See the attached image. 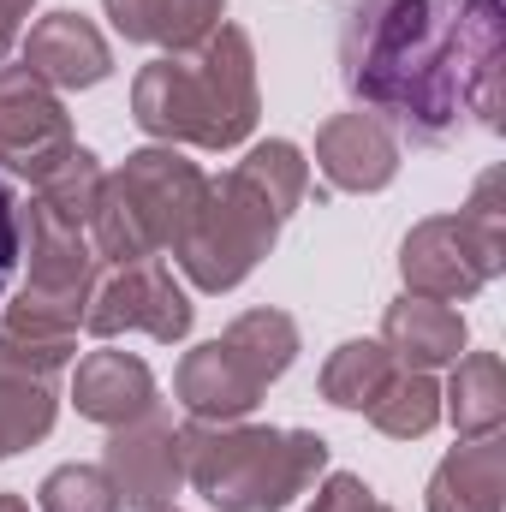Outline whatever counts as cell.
<instances>
[{
	"label": "cell",
	"mask_w": 506,
	"mask_h": 512,
	"mask_svg": "<svg viewBox=\"0 0 506 512\" xmlns=\"http://www.w3.org/2000/svg\"><path fill=\"white\" fill-rule=\"evenodd\" d=\"M316 167H322V179L334 191H358V197L364 191H387L393 173H399V137L364 108L334 114L316 131Z\"/></svg>",
	"instance_id": "cell-12"
},
{
	"label": "cell",
	"mask_w": 506,
	"mask_h": 512,
	"mask_svg": "<svg viewBox=\"0 0 506 512\" xmlns=\"http://www.w3.org/2000/svg\"><path fill=\"white\" fill-rule=\"evenodd\" d=\"M298 358V322L286 310H245L221 340H203L179 358L173 399L197 423H239L262 405L268 382H280Z\"/></svg>",
	"instance_id": "cell-6"
},
{
	"label": "cell",
	"mask_w": 506,
	"mask_h": 512,
	"mask_svg": "<svg viewBox=\"0 0 506 512\" xmlns=\"http://www.w3.org/2000/svg\"><path fill=\"white\" fill-rule=\"evenodd\" d=\"M0 512H30V507H24V495H0Z\"/></svg>",
	"instance_id": "cell-26"
},
{
	"label": "cell",
	"mask_w": 506,
	"mask_h": 512,
	"mask_svg": "<svg viewBox=\"0 0 506 512\" xmlns=\"http://www.w3.org/2000/svg\"><path fill=\"white\" fill-rule=\"evenodd\" d=\"M24 66L48 90H96L114 72V54H108V36L84 12H48L24 36Z\"/></svg>",
	"instance_id": "cell-13"
},
{
	"label": "cell",
	"mask_w": 506,
	"mask_h": 512,
	"mask_svg": "<svg viewBox=\"0 0 506 512\" xmlns=\"http://www.w3.org/2000/svg\"><path fill=\"white\" fill-rule=\"evenodd\" d=\"M18 256L30 262L24 292L60 304L72 316L90 310V292L102 280V256L90 245V227L84 221H66V215H54L48 203L30 197V209H18Z\"/></svg>",
	"instance_id": "cell-9"
},
{
	"label": "cell",
	"mask_w": 506,
	"mask_h": 512,
	"mask_svg": "<svg viewBox=\"0 0 506 512\" xmlns=\"http://www.w3.org/2000/svg\"><path fill=\"white\" fill-rule=\"evenodd\" d=\"M203 185H209L203 167L185 161L173 143L137 149V155H126V167L102 173V191L90 209V245L102 256V268L167 256L179 245V233L191 227Z\"/></svg>",
	"instance_id": "cell-5"
},
{
	"label": "cell",
	"mask_w": 506,
	"mask_h": 512,
	"mask_svg": "<svg viewBox=\"0 0 506 512\" xmlns=\"http://www.w3.org/2000/svg\"><path fill=\"white\" fill-rule=\"evenodd\" d=\"M185 483L221 512H280L292 507L322 471L328 441L310 429H268V423H185L179 429Z\"/></svg>",
	"instance_id": "cell-4"
},
{
	"label": "cell",
	"mask_w": 506,
	"mask_h": 512,
	"mask_svg": "<svg viewBox=\"0 0 506 512\" xmlns=\"http://www.w3.org/2000/svg\"><path fill=\"white\" fill-rule=\"evenodd\" d=\"M304 191H310V161L286 137L256 143L233 173L209 179L191 227L173 245L191 286L197 292H233L239 280H251L256 262L274 251L280 227L292 221V209L304 203Z\"/></svg>",
	"instance_id": "cell-2"
},
{
	"label": "cell",
	"mask_w": 506,
	"mask_h": 512,
	"mask_svg": "<svg viewBox=\"0 0 506 512\" xmlns=\"http://www.w3.org/2000/svg\"><path fill=\"white\" fill-rule=\"evenodd\" d=\"M501 0H346L340 84L399 143L447 149L501 131Z\"/></svg>",
	"instance_id": "cell-1"
},
{
	"label": "cell",
	"mask_w": 506,
	"mask_h": 512,
	"mask_svg": "<svg viewBox=\"0 0 506 512\" xmlns=\"http://www.w3.org/2000/svg\"><path fill=\"white\" fill-rule=\"evenodd\" d=\"M506 495V441L477 435L453 447L429 477V512H501Z\"/></svg>",
	"instance_id": "cell-16"
},
{
	"label": "cell",
	"mask_w": 506,
	"mask_h": 512,
	"mask_svg": "<svg viewBox=\"0 0 506 512\" xmlns=\"http://www.w3.org/2000/svg\"><path fill=\"white\" fill-rule=\"evenodd\" d=\"M441 411L453 417V429L465 441L477 435H501L506 423V370L495 352H459L453 358V382L441 393Z\"/></svg>",
	"instance_id": "cell-18"
},
{
	"label": "cell",
	"mask_w": 506,
	"mask_h": 512,
	"mask_svg": "<svg viewBox=\"0 0 506 512\" xmlns=\"http://www.w3.org/2000/svg\"><path fill=\"white\" fill-rule=\"evenodd\" d=\"M381 346L393 352L399 370H441L465 352V316L459 304H435V298H399L381 316Z\"/></svg>",
	"instance_id": "cell-15"
},
{
	"label": "cell",
	"mask_w": 506,
	"mask_h": 512,
	"mask_svg": "<svg viewBox=\"0 0 506 512\" xmlns=\"http://www.w3.org/2000/svg\"><path fill=\"white\" fill-rule=\"evenodd\" d=\"M310 512H393V507L381 501V495L370 489V483H364V477H352V471H334V477L316 489Z\"/></svg>",
	"instance_id": "cell-23"
},
{
	"label": "cell",
	"mask_w": 506,
	"mask_h": 512,
	"mask_svg": "<svg viewBox=\"0 0 506 512\" xmlns=\"http://www.w3.org/2000/svg\"><path fill=\"white\" fill-rule=\"evenodd\" d=\"M506 268V173L489 167L459 215H429L405 233L399 274L411 298L465 304Z\"/></svg>",
	"instance_id": "cell-7"
},
{
	"label": "cell",
	"mask_w": 506,
	"mask_h": 512,
	"mask_svg": "<svg viewBox=\"0 0 506 512\" xmlns=\"http://www.w3.org/2000/svg\"><path fill=\"white\" fill-rule=\"evenodd\" d=\"M393 370L399 364H393V352L381 340H346L322 364V399L340 405V411H370L381 399V387L393 382Z\"/></svg>",
	"instance_id": "cell-20"
},
{
	"label": "cell",
	"mask_w": 506,
	"mask_h": 512,
	"mask_svg": "<svg viewBox=\"0 0 506 512\" xmlns=\"http://www.w3.org/2000/svg\"><path fill=\"white\" fill-rule=\"evenodd\" d=\"M72 405H78V417L120 429V423H137L143 411H155L161 399H155V376L143 358H131L120 346H102L72 370Z\"/></svg>",
	"instance_id": "cell-14"
},
{
	"label": "cell",
	"mask_w": 506,
	"mask_h": 512,
	"mask_svg": "<svg viewBox=\"0 0 506 512\" xmlns=\"http://www.w3.org/2000/svg\"><path fill=\"white\" fill-rule=\"evenodd\" d=\"M60 411V376H36L0 358V459L36 447L54 429Z\"/></svg>",
	"instance_id": "cell-19"
},
{
	"label": "cell",
	"mask_w": 506,
	"mask_h": 512,
	"mask_svg": "<svg viewBox=\"0 0 506 512\" xmlns=\"http://www.w3.org/2000/svg\"><path fill=\"white\" fill-rule=\"evenodd\" d=\"M191 316H197V304L185 298V286L173 280V268L161 256H149V262H120V268H108L96 280L90 310H84V328L96 340L149 334V340L173 346V340L191 334Z\"/></svg>",
	"instance_id": "cell-8"
},
{
	"label": "cell",
	"mask_w": 506,
	"mask_h": 512,
	"mask_svg": "<svg viewBox=\"0 0 506 512\" xmlns=\"http://www.w3.org/2000/svg\"><path fill=\"white\" fill-rule=\"evenodd\" d=\"M256 54L239 24H215L197 48L161 54L131 78V120L155 143L239 149L256 131Z\"/></svg>",
	"instance_id": "cell-3"
},
{
	"label": "cell",
	"mask_w": 506,
	"mask_h": 512,
	"mask_svg": "<svg viewBox=\"0 0 506 512\" xmlns=\"http://www.w3.org/2000/svg\"><path fill=\"white\" fill-rule=\"evenodd\" d=\"M364 417L393 441H417V435H429L441 423V387H435L429 370H393V382L381 387V399Z\"/></svg>",
	"instance_id": "cell-21"
},
{
	"label": "cell",
	"mask_w": 506,
	"mask_h": 512,
	"mask_svg": "<svg viewBox=\"0 0 506 512\" xmlns=\"http://www.w3.org/2000/svg\"><path fill=\"white\" fill-rule=\"evenodd\" d=\"M161 512H179V507H161Z\"/></svg>",
	"instance_id": "cell-27"
},
{
	"label": "cell",
	"mask_w": 506,
	"mask_h": 512,
	"mask_svg": "<svg viewBox=\"0 0 506 512\" xmlns=\"http://www.w3.org/2000/svg\"><path fill=\"white\" fill-rule=\"evenodd\" d=\"M114 30L143 48H197L215 24H227V0H102Z\"/></svg>",
	"instance_id": "cell-17"
},
{
	"label": "cell",
	"mask_w": 506,
	"mask_h": 512,
	"mask_svg": "<svg viewBox=\"0 0 506 512\" xmlns=\"http://www.w3.org/2000/svg\"><path fill=\"white\" fill-rule=\"evenodd\" d=\"M24 18H30V0H0V60H6V48L24 36Z\"/></svg>",
	"instance_id": "cell-25"
},
{
	"label": "cell",
	"mask_w": 506,
	"mask_h": 512,
	"mask_svg": "<svg viewBox=\"0 0 506 512\" xmlns=\"http://www.w3.org/2000/svg\"><path fill=\"white\" fill-rule=\"evenodd\" d=\"M102 471L120 495V507L131 512H161L179 501L185 489V453H179V429L173 417L155 405L137 423H120L102 447Z\"/></svg>",
	"instance_id": "cell-11"
},
{
	"label": "cell",
	"mask_w": 506,
	"mask_h": 512,
	"mask_svg": "<svg viewBox=\"0 0 506 512\" xmlns=\"http://www.w3.org/2000/svg\"><path fill=\"white\" fill-rule=\"evenodd\" d=\"M42 512H120V495L102 465H60L42 483Z\"/></svg>",
	"instance_id": "cell-22"
},
{
	"label": "cell",
	"mask_w": 506,
	"mask_h": 512,
	"mask_svg": "<svg viewBox=\"0 0 506 512\" xmlns=\"http://www.w3.org/2000/svg\"><path fill=\"white\" fill-rule=\"evenodd\" d=\"M12 268H18V197L0 179V298L12 286Z\"/></svg>",
	"instance_id": "cell-24"
},
{
	"label": "cell",
	"mask_w": 506,
	"mask_h": 512,
	"mask_svg": "<svg viewBox=\"0 0 506 512\" xmlns=\"http://www.w3.org/2000/svg\"><path fill=\"white\" fill-rule=\"evenodd\" d=\"M72 149H78V137H72L60 96L30 66H0V167L42 185Z\"/></svg>",
	"instance_id": "cell-10"
}]
</instances>
